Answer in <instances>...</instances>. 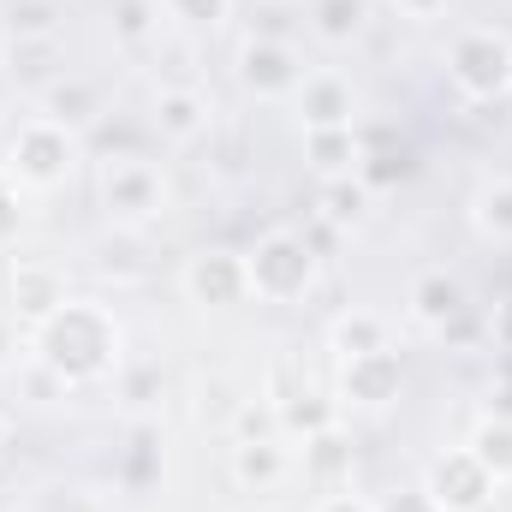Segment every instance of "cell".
I'll list each match as a JSON object with an SVG mask.
<instances>
[{
  "label": "cell",
  "instance_id": "1",
  "mask_svg": "<svg viewBox=\"0 0 512 512\" xmlns=\"http://www.w3.org/2000/svg\"><path fill=\"white\" fill-rule=\"evenodd\" d=\"M30 358L54 387H96L126 364V322L96 298H66L42 328H30Z\"/></svg>",
  "mask_w": 512,
  "mask_h": 512
},
{
  "label": "cell",
  "instance_id": "2",
  "mask_svg": "<svg viewBox=\"0 0 512 512\" xmlns=\"http://www.w3.org/2000/svg\"><path fill=\"white\" fill-rule=\"evenodd\" d=\"M245 274H251V298H262V304H304L322 280V256L304 233L268 227L245 251Z\"/></svg>",
  "mask_w": 512,
  "mask_h": 512
},
{
  "label": "cell",
  "instance_id": "3",
  "mask_svg": "<svg viewBox=\"0 0 512 512\" xmlns=\"http://www.w3.org/2000/svg\"><path fill=\"white\" fill-rule=\"evenodd\" d=\"M447 84L471 108L512 102V36L495 24H471L447 42Z\"/></svg>",
  "mask_w": 512,
  "mask_h": 512
},
{
  "label": "cell",
  "instance_id": "4",
  "mask_svg": "<svg viewBox=\"0 0 512 512\" xmlns=\"http://www.w3.org/2000/svg\"><path fill=\"white\" fill-rule=\"evenodd\" d=\"M84 161V143L78 131H66L48 114H30L18 120V131L6 137V173L24 185V191H60Z\"/></svg>",
  "mask_w": 512,
  "mask_h": 512
},
{
  "label": "cell",
  "instance_id": "5",
  "mask_svg": "<svg viewBox=\"0 0 512 512\" xmlns=\"http://www.w3.org/2000/svg\"><path fill=\"white\" fill-rule=\"evenodd\" d=\"M96 197L114 227H149L167 209V173L143 155H108L96 173Z\"/></svg>",
  "mask_w": 512,
  "mask_h": 512
},
{
  "label": "cell",
  "instance_id": "6",
  "mask_svg": "<svg viewBox=\"0 0 512 512\" xmlns=\"http://www.w3.org/2000/svg\"><path fill=\"white\" fill-rule=\"evenodd\" d=\"M233 78L256 102H292L298 84H304V54L280 36H245L239 60H233Z\"/></svg>",
  "mask_w": 512,
  "mask_h": 512
},
{
  "label": "cell",
  "instance_id": "7",
  "mask_svg": "<svg viewBox=\"0 0 512 512\" xmlns=\"http://www.w3.org/2000/svg\"><path fill=\"white\" fill-rule=\"evenodd\" d=\"M179 292L197 304V310H239L251 298V274H245V251H227V245H203V251L185 256L179 268Z\"/></svg>",
  "mask_w": 512,
  "mask_h": 512
},
{
  "label": "cell",
  "instance_id": "8",
  "mask_svg": "<svg viewBox=\"0 0 512 512\" xmlns=\"http://www.w3.org/2000/svg\"><path fill=\"white\" fill-rule=\"evenodd\" d=\"M423 489L441 512H489L501 483L483 471V459L471 447H453V453H435L429 471H423Z\"/></svg>",
  "mask_w": 512,
  "mask_h": 512
},
{
  "label": "cell",
  "instance_id": "9",
  "mask_svg": "<svg viewBox=\"0 0 512 512\" xmlns=\"http://www.w3.org/2000/svg\"><path fill=\"white\" fill-rule=\"evenodd\" d=\"M399 387H405V358L393 346H382V352H364V358L340 364L334 399H340V411H387L399 399Z\"/></svg>",
  "mask_w": 512,
  "mask_h": 512
},
{
  "label": "cell",
  "instance_id": "10",
  "mask_svg": "<svg viewBox=\"0 0 512 512\" xmlns=\"http://www.w3.org/2000/svg\"><path fill=\"white\" fill-rule=\"evenodd\" d=\"M227 477L245 489V495H274L292 483V441L274 429V435H239L233 453H227Z\"/></svg>",
  "mask_w": 512,
  "mask_h": 512
},
{
  "label": "cell",
  "instance_id": "11",
  "mask_svg": "<svg viewBox=\"0 0 512 512\" xmlns=\"http://www.w3.org/2000/svg\"><path fill=\"white\" fill-rule=\"evenodd\" d=\"M66 298H72V292H66V274H60L54 262H36V256H18V262H12V274H6V304H12V316H18L24 328H42Z\"/></svg>",
  "mask_w": 512,
  "mask_h": 512
},
{
  "label": "cell",
  "instance_id": "12",
  "mask_svg": "<svg viewBox=\"0 0 512 512\" xmlns=\"http://www.w3.org/2000/svg\"><path fill=\"white\" fill-rule=\"evenodd\" d=\"M149 126H155L161 143L191 149V143H203V137L215 131V102H209L197 84H167V90H155V114H149Z\"/></svg>",
  "mask_w": 512,
  "mask_h": 512
},
{
  "label": "cell",
  "instance_id": "13",
  "mask_svg": "<svg viewBox=\"0 0 512 512\" xmlns=\"http://www.w3.org/2000/svg\"><path fill=\"white\" fill-rule=\"evenodd\" d=\"M292 108H298V126L304 131L358 126V90H352V78H340V72H304Z\"/></svg>",
  "mask_w": 512,
  "mask_h": 512
},
{
  "label": "cell",
  "instance_id": "14",
  "mask_svg": "<svg viewBox=\"0 0 512 512\" xmlns=\"http://www.w3.org/2000/svg\"><path fill=\"white\" fill-rule=\"evenodd\" d=\"M411 173H417V155H411L405 131L399 126H364V120H358V179H364L370 191H393V185H405Z\"/></svg>",
  "mask_w": 512,
  "mask_h": 512
},
{
  "label": "cell",
  "instance_id": "15",
  "mask_svg": "<svg viewBox=\"0 0 512 512\" xmlns=\"http://www.w3.org/2000/svg\"><path fill=\"white\" fill-rule=\"evenodd\" d=\"M405 310H411L417 328L441 334V328H453V322L471 310V292H465L459 274H447V268H423V274H411V286H405Z\"/></svg>",
  "mask_w": 512,
  "mask_h": 512
},
{
  "label": "cell",
  "instance_id": "16",
  "mask_svg": "<svg viewBox=\"0 0 512 512\" xmlns=\"http://www.w3.org/2000/svg\"><path fill=\"white\" fill-rule=\"evenodd\" d=\"M376 24L370 0H310V36L322 48H358Z\"/></svg>",
  "mask_w": 512,
  "mask_h": 512
},
{
  "label": "cell",
  "instance_id": "17",
  "mask_svg": "<svg viewBox=\"0 0 512 512\" xmlns=\"http://www.w3.org/2000/svg\"><path fill=\"white\" fill-rule=\"evenodd\" d=\"M471 233L495 251H512V173H495L471 191Z\"/></svg>",
  "mask_w": 512,
  "mask_h": 512
},
{
  "label": "cell",
  "instance_id": "18",
  "mask_svg": "<svg viewBox=\"0 0 512 512\" xmlns=\"http://www.w3.org/2000/svg\"><path fill=\"white\" fill-rule=\"evenodd\" d=\"M274 423H280V435L286 441H310V435H322V429H334L340 423V399H322V393H310V387H298V393H286V399H274Z\"/></svg>",
  "mask_w": 512,
  "mask_h": 512
},
{
  "label": "cell",
  "instance_id": "19",
  "mask_svg": "<svg viewBox=\"0 0 512 512\" xmlns=\"http://www.w3.org/2000/svg\"><path fill=\"white\" fill-rule=\"evenodd\" d=\"M304 167L328 185V179H352L358 173V126L346 131H304Z\"/></svg>",
  "mask_w": 512,
  "mask_h": 512
},
{
  "label": "cell",
  "instance_id": "20",
  "mask_svg": "<svg viewBox=\"0 0 512 512\" xmlns=\"http://www.w3.org/2000/svg\"><path fill=\"white\" fill-rule=\"evenodd\" d=\"M42 114L48 120H60L66 131H84L102 120V102H96V84H84V78H72V72H60L48 90H42Z\"/></svg>",
  "mask_w": 512,
  "mask_h": 512
},
{
  "label": "cell",
  "instance_id": "21",
  "mask_svg": "<svg viewBox=\"0 0 512 512\" xmlns=\"http://www.w3.org/2000/svg\"><path fill=\"white\" fill-rule=\"evenodd\" d=\"M60 72H66V60H60V36H54V42L6 36V78H12V84H36V90H48Z\"/></svg>",
  "mask_w": 512,
  "mask_h": 512
},
{
  "label": "cell",
  "instance_id": "22",
  "mask_svg": "<svg viewBox=\"0 0 512 512\" xmlns=\"http://www.w3.org/2000/svg\"><path fill=\"white\" fill-rule=\"evenodd\" d=\"M370 203H376V191H370L358 173H352V179H328L322 197H316V209H322V221H328L334 233L364 227V221H370Z\"/></svg>",
  "mask_w": 512,
  "mask_h": 512
},
{
  "label": "cell",
  "instance_id": "23",
  "mask_svg": "<svg viewBox=\"0 0 512 512\" xmlns=\"http://www.w3.org/2000/svg\"><path fill=\"white\" fill-rule=\"evenodd\" d=\"M328 346H334L340 364H346V358H364V352H382L387 322L376 316V310H340V316L328 322Z\"/></svg>",
  "mask_w": 512,
  "mask_h": 512
},
{
  "label": "cell",
  "instance_id": "24",
  "mask_svg": "<svg viewBox=\"0 0 512 512\" xmlns=\"http://www.w3.org/2000/svg\"><path fill=\"white\" fill-rule=\"evenodd\" d=\"M465 447H471V453L483 459V471L507 489V483H512V423H507V417H489V411H483Z\"/></svg>",
  "mask_w": 512,
  "mask_h": 512
},
{
  "label": "cell",
  "instance_id": "25",
  "mask_svg": "<svg viewBox=\"0 0 512 512\" xmlns=\"http://www.w3.org/2000/svg\"><path fill=\"white\" fill-rule=\"evenodd\" d=\"M346 471H352V441L340 435V423L304 441V477H316V483H340Z\"/></svg>",
  "mask_w": 512,
  "mask_h": 512
},
{
  "label": "cell",
  "instance_id": "26",
  "mask_svg": "<svg viewBox=\"0 0 512 512\" xmlns=\"http://www.w3.org/2000/svg\"><path fill=\"white\" fill-rule=\"evenodd\" d=\"M66 30L60 0H6V36H30V42H54Z\"/></svg>",
  "mask_w": 512,
  "mask_h": 512
},
{
  "label": "cell",
  "instance_id": "27",
  "mask_svg": "<svg viewBox=\"0 0 512 512\" xmlns=\"http://www.w3.org/2000/svg\"><path fill=\"white\" fill-rule=\"evenodd\" d=\"M120 477H126V489H149V483L161 477V435H155L149 423L131 429L126 459H120Z\"/></svg>",
  "mask_w": 512,
  "mask_h": 512
},
{
  "label": "cell",
  "instance_id": "28",
  "mask_svg": "<svg viewBox=\"0 0 512 512\" xmlns=\"http://www.w3.org/2000/svg\"><path fill=\"white\" fill-rule=\"evenodd\" d=\"M155 24H161V0H114V36H120L126 48L149 42Z\"/></svg>",
  "mask_w": 512,
  "mask_h": 512
},
{
  "label": "cell",
  "instance_id": "29",
  "mask_svg": "<svg viewBox=\"0 0 512 512\" xmlns=\"http://www.w3.org/2000/svg\"><path fill=\"white\" fill-rule=\"evenodd\" d=\"M161 12L179 30H221L233 18V0H161Z\"/></svg>",
  "mask_w": 512,
  "mask_h": 512
},
{
  "label": "cell",
  "instance_id": "30",
  "mask_svg": "<svg viewBox=\"0 0 512 512\" xmlns=\"http://www.w3.org/2000/svg\"><path fill=\"white\" fill-rule=\"evenodd\" d=\"M24 233V185L6 173V161H0V245L6 239H18Z\"/></svg>",
  "mask_w": 512,
  "mask_h": 512
},
{
  "label": "cell",
  "instance_id": "31",
  "mask_svg": "<svg viewBox=\"0 0 512 512\" xmlns=\"http://www.w3.org/2000/svg\"><path fill=\"white\" fill-rule=\"evenodd\" d=\"M376 512H441V507H435V501H429V489L417 483V489H393V495H382Z\"/></svg>",
  "mask_w": 512,
  "mask_h": 512
},
{
  "label": "cell",
  "instance_id": "32",
  "mask_svg": "<svg viewBox=\"0 0 512 512\" xmlns=\"http://www.w3.org/2000/svg\"><path fill=\"white\" fill-rule=\"evenodd\" d=\"M489 346H501V352H512V292L489 310Z\"/></svg>",
  "mask_w": 512,
  "mask_h": 512
},
{
  "label": "cell",
  "instance_id": "33",
  "mask_svg": "<svg viewBox=\"0 0 512 512\" xmlns=\"http://www.w3.org/2000/svg\"><path fill=\"white\" fill-rule=\"evenodd\" d=\"M393 6H399V18H411V24H429V18L447 12V0H393Z\"/></svg>",
  "mask_w": 512,
  "mask_h": 512
},
{
  "label": "cell",
  "instance_id": "34",
  "mask_svg": "<svg viewBox=\"0 0 512 512\" xmlns=\"http://www.w3.org/2000/svg\"><path fill=\"white\" fill-rule=\"evenodd\" d=\"M316 512H376V501H364V495H328Z\"/></svg>",
  "mask_w": 512,
  "mask_h": 512
},
{
  "label": "cell",
  "instance_id": "35",
  "mask_svg": "<svg viewBox=\"0 0 512 512\" xmlns=\"http://www.w3.org/2000/svg\"><path fill=\"white\" fill-rule=\"evenodd\" d=\"M489 417H507L512 423V382H501L495 393H489Z\"/></svg>",
  "mask_w": 512,
  "mask_h": 512
},
{
  "label": "cell",
  "instance_id": "36",
  "mask_svg": "<svg viewBox=\"0 0 512 512\" xmlns=\"http://www.w3.org/2000/svg\"><path fill=\"white\" fill-rule=\"evenodd\" d=\"M12 352H18V340H12V316H0V370L12 364Z\"/></svg>",
  "mask_w": 512,
  "mask_h": 512
},
{
  "label": "cell",
  "instance_id": "37",
  "mask_svg": "<svg viewBox=\"0 0 512 512\" xmlns=\"http://www.w3.org/2000/svg\"><path fill=\"white\" fill-rule=\"evenodd\" d=\"M6 447H12V423H6V411H0V459H6Z\"/></svg>",
  "mask_w": 512,
  "mask_h": 512
},
{
  "label": "cell",
  "instance_id": "38",
  "mask_svg": "<svg viewBox=\"0 0 512 512\" xmlns=\"http://www.w3.org/2000/svg\"><path fill=\"white\" fill-rule=\"evenodd\" d=\"M268 6H292V0H268Z\"/></svg>",
  "mask_w": 512,
  "mask_h": 512
}]
</instances>
